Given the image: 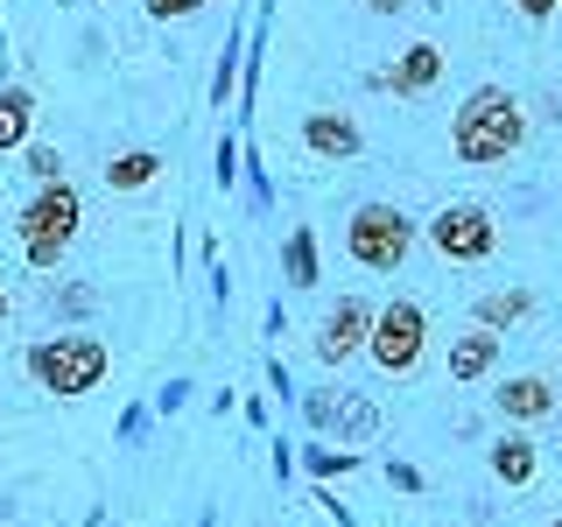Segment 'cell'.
Masks as SVG:
<instances>
[{"mask_svg": "<svg viewBox=\"0 0 562 527\" xmlns=\"http://www.w3.org/2000/svg\"><path fill=\"white\" fill-rule=\"evenodd\" d=\"M520 141H527V105L506 92V85H479L450 120V148H457V162H471V169L506 162Z\"/></svg>", "mask_w": 562, "mask_h": 527, "instance_id": "obj_1", "label": "cell"}, {"mask_svg": "<svg viewBox=\"0 0 562 527\" xmlns=\"http://www.w3.org/2000/svg\"><path fill=\"white\" fill-rule=\"evenodd\" d=\"M29 373H35V386H43V394L78 401V394H92V386L113 373V351H105V338H85V330H70V338L29 345Z\"/></svg>", "mask_w": 562, "mask_h": 527, "instance_id": "obj_2", "label": "cell"}, {"mask_svg": "<svg viewBox=\"0 0 562 527\" xmlns=\"http://www.w3.org/2000/svg\"><path fill=\"white\" fill-rule=\"evenodd\" d=\"M78 225H85V204H78V190L64 183H43L35 198L22 204V254H29V268H57V260L70 254V239H78Z\"/></svg>", "mask_w": 562, "mask_h": 527, "instance_id": "obj_3", "label": "cell"}, {"mask_svg": "<svg viewBox=\"0 0 562 527\" xmlns=\"http://www.w3.org/2000/svg\"><path fill=\"white\" fill-rule=\"evenodd\" d=\"M345 246L366 274H394L401 260L415 254V218L401 204H359L351 225H345Z\"/></svg>", "mask_w": 562, "mask_h": 527, "instance_id": "obj_4", "label": "cell"}, {"mask_svg": "<svg viewBox=\"0 0 562 527\" xmlns=\"http://www.w3.org/2000/svg\"><path fill=\"white\" fill-rule=\"evenodd\" d=\"M422 345H429V316H422V303H386L373 310V330H366V351H373L380 373H415L422 366Z\"/></svg>", "mask_w": 562, "mask_h": 527, "instance_id": "obj_5", "label": "cell"}, {"mask_svg": "<svg viewBox=\"0 0 562 527\" xmlns=\"http://www.w3.org/2000/svg\"><path fill=\"white\" fill-rule=\"evenodd\" d=\"M429 246L457 268H471V260H492V246H499V225H492L485 204H443L429 218Z\"/></svg>", "mask_w": 562, "mask_h": 527, "instance_id": "obj_6", "label": "cell"}, {"mask_svg": "<svg viewBox=\"0 0 562 527\" xmlns=\"http://www.w3.org/2000/svg\"><path fill=\"white\" fill-rule=\"evenodd\" d=\"M366 330H373V303L345 295V303L324 316V330H316V359H324V366H345L351 351H366Z\"/></svg>", "mask_w": 562, "mask_h": 527, "instance_id": "obj_7", "label": "cell"}, {"mask_svg": "<svg viewBox=\"0 0 562 527\" xmlns=\"http://www.w3.org/2000/svg\"><path fill=\"white\" fill-rule=\"evenodd\" d=\"M303 148L324 155V162H351V155L366 148V134H359V120H351V113H310L303 120Z\"/></svg>", "mask_w": 562, "mask_h": 527, "instance_id": "obj_8", "label": "cell"}, {"mask_svg": "<svg viewBox=\"0 0 562 527\" xmlns=\"http://www.w3.org/2000/svg\"><path fill=\"white\" fill-rule=\"evenodd\" d=\"M499 415L506 422H549L555 415V386L541 380V373H514L499 386Z\"/></svg>", "mask_w": 562, "mask_h": 527, "instance_id": "obj_9", "label": "cell"}, {"mask_svg": "<svg viewBox=\"0 0 562 527\" xmlns=\"http://www.w3.org/2000/svg\"><path fill=\"white\" fill-rule=\"evenodd\" d=\"M436 78H443V49H436V43H408V49L394 57V70H386L380 85H394L401 99H415V92H429Z\"/></svg>", "mask_w": 562, "mask_h": 527, "instance_id": "obj_10", "label": "cell"}, {"mask_svg": "<svg viewBox=\"0 0 562 527\" xmlns=\"http://www.w3.org/2000/svg\"><path fill=\"white\" fill-rule=\"evenodd\" d=\"M499 366V330H464L450 338V380H485Z\"/></svg>", "mask_w": 562, "mask_h": 527, "instance_id": "obj_11", "label": "cell"}, {"mask_svg": "<svg viewBox=\"0 0 562 527\" xmlns=\"http://www.w3.org/2000/svg\"><path fill=\"white\" fill-rule=\"evenodd\" d=\"M535 471H541V450L527 436H499L492 444V479L499 485H535Z\"/></svg>", "mask_w": 562, "mask_h": 527, "instance_id": "obj_12", "label": "cell"}, {"mask_svg": "<svg viewBox=\"0 0 562 527\" xmlns=\"http://www.w3.org/2000/svg\"><path fill=\"white\" fill-rule=\"evenodd\" d=\"M155 176H162V155H155V148H127V155H113V162H105V190H120V198H127V190H148Z\"/></svg>", "mask_w": 562, "mask_h": 527, "instance_id": "obj_13", "label": "cell"}, {"mask_svg": "<svg viewBox=\"0 0 562 527\" xmlns=\"http://www.w3.org/2000/svg\"><path fill=\"white\" fill-rule=\"evenodd\" d=\"M29 127H35V99L22 92V85H0V155L22 148Z\"/></svg>", "mask_w": 562, "mask_h": 527, "instance_id": "obj_14", "label": "cell"}, {"mask_svg": "<svg viewBox=\"0 0 562 527\" xmlns=\"http://www.w3.org/2000/svg\"><path fill=\"white\" fill-rule=\"evenodd\" d=\"M527 310H535V295H527V289H499V295H479V310H471V316H479V330H506V324H520Z\"/></svg>", "mask_w": 562, "mask_h": 527, "instance_id": "obj_15", "label": "cell"}, {"mask_svg": "<svg viewBox=\"0 0 562 527\" xmlns=\"http://www.w3.org/2000/svg\"><path fill=\"white\" fill-rule=\"evenodd\" d=\"M281 260H289V289H316V233H310V225H295V233H289Z\"/></svg>", "mask_w": 562, "mask_h": 527, "instance_id": "obj_16", "label": "cell"}, {"mask_svg": "<svg viewBox=\"0 0 562 527\" xmlns=\"http://www.w3.org/2000/svg\"><path fill=\"white\" fill-rule=\"evenodd\" d=\"M29 176H35V183H57V176H64V155L57 148H29Z\"/></svg>", "mask_w": 562, "mask_h": 527, "instance_id": "obj_17", "label": "cell"}, {"mask_svg": "<svg viewBox=\"0 0 562 527\" xmlns=\"http://www.w3.org/2000/svg\"><path fill=\"white\" fill-rule=\"evenodd\" d=\"M198 8H204V0H148V14H155V22H190Z\"/></svg>", "mask_w": 562, "mask_h": 527, "instance_id": "obj_18", "label": "cell"}, {"mask_svg": "<svg viewBox=\"0 0 562 527\" xmlns=\"http://www.w3.org/2000/svg\"><path fill=\"white\" fill-rule=\"evenodd\" d=\"M351 464H359L351 450H310V471H324V479H330V471H351Z\"/></svg>", "mask_w": 562, "mask_h": 527, "instance_id": "obj_19", "label": "cell"}, {"mask_svg": "<svg viewBox=\"0 0 562 527\" xmlns=\"http://www.w3.org/2000/svg\"><path fill=\"white\" fill-rule=\"evenodd\" d=\"M555 8H562V0H514V14H527V22H549Z\"/></svg>", "mask_w": 562, "mask_h": 527, "instance_id": "obj_20", "label": "cell"}, {"mask_svg": "<svg viewBox=\"0 0 562 527\" xmlns=\"http://www.w3.org/2000/svg\"><path fill=\"white\" fill-rule=\"evenodd\" d=\"M366 8H373V14H401V8H408V0H366Z\"/></svg>", "mask_w": 562, "mask_h": 527, "instance_id": "obj_21", "label": "cell"}, {"mask_svg": "<svg viewBox=\"0 0 562 527\" xmlns=\"http://www.w3.org/2000/svg\"><path fill=\"white\" fill-rule=\"evenodd\" d=\"M0 316H8V289H0Z\"/></svg>", "mask_w": 562, "mask_h": 527, "instance_id": "obj_22", "label": "cell"}, {"mask_svg": "<svg viewBox=\"0 0 562 527\" xmlns=\"http://www.w3.org/2000/svg\"><path fill=\"white\" fill-rule=\"evenodd\" d=\"M549 527H562V520H549Z\"/></svg>", "mask_w": 562, "mask_h": 527, "instance_id": "obj_23", "label": "cell"}]
</instances>
